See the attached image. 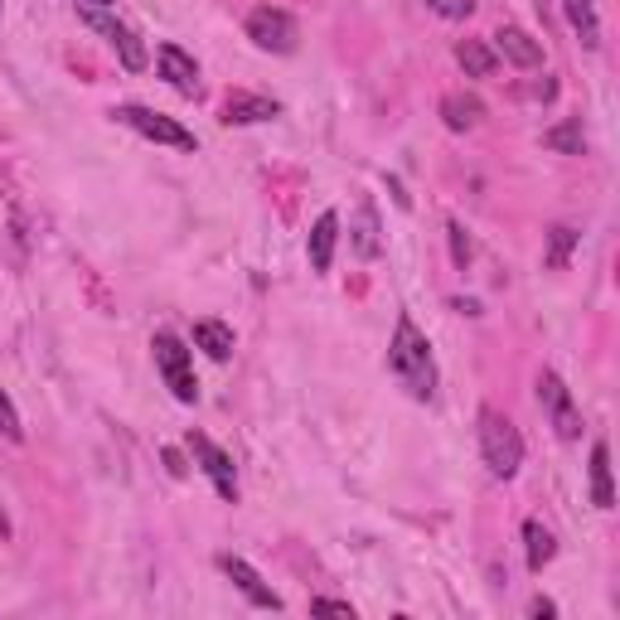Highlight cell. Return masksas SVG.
<instances>
[{
	"mask_svg": "<svg viewBox=\"0 0 620 620\" xmlns=\"http://www.w3.org/2000/svg\"><path fill=\"white\" fill-rule=\"evenodd\" d=\"M388 374L398 378L417 402H432V393H436L432 344H426V335L412 325V315H398V330H393V344H388Z\"/></svg>",
	"mask_w": 620,
	"mask_h": 620,
	"instance_id": "1",
	"label": "cell"
},
{
	"mask_svg": "<svg viewBox=\"0 0 620 620\" xmlns=\"http://www.w3.org/2000/svg\"><path fill=\"white\" fill-rule=\"evenodd\" d=\"M480 451L490 476L500 480H514L518 466H524V436H518V426L500 408H480Z\"/></svg>",
	"mask_w": 620,
	"mask_h": 620,
	"instance_id": "2",
	"label": "cell"
},
{
	"mask_svg": "<svg viewBox=\"0 0 620 620\" xmlns=\"http://www.w3.org/2000/svg\"><path fill=\"white\" fill-rule=\"evenodd\" d=\"M247 39H253L257 49H267V54H296L301 25L286 15V10H277V5H257L253 15H247Z\"/></svg>",
	"mask_w": 620,
	"mask_h": 620,
	"instance_id": "3",
	"label": "cell"
},
{
	"mask_svg": "<svg viewBox=\"0 0 620 620\" xmlns=\"http://www.w3.org/2000/svg\"><path fill=\"white\" fill-rule=\"evenodd\" d=\"M78 20H83L87 30H97V35H107V44L117 49V59H121V69L127 73H141L145 63H151V54H145V44L137 39V30L121 25L117 15H107V10H83Z\"/></svg>",
	"mask_w": 620,
	"mask_h": 620,
	"instance_id": "4",
	"label": "cell"
},
{
	"mask_svg": "<svg viewBox=\"0 0 620 620\" xmlns=\"http://www.w3.org/2000/svg\"><path fill=\"white\" fill-rule=\"evenodd\" d=\"M151 349H155V369L165 374V388H171L179 402H195L199 383H195V369H189V349L179 344L175 335H155Z\"/></svg>",
	"mask_w": 620,
	"mask_h": 620,
	"instance_id": "5",
	"label": "cell"
},
{
	"mask_svg": "<svg viewBox=\"0 0 620 620\" xmlns=\"http://www.w3.org/2000/svg\"><path fill=\"white\" fill-rule=\"evenodd\" d=\"M112 117L121 121V127H131V131H141L145 141H155V145H175V151H195V131H185L179 121L171 117H161V112H151V107H117Z\"/></svg>",
	"mask_w": 620,
	"mask_h": 620,
	"instance_id": "6",
	"label": "cell"
},
{
	"mask_svg": "<svg viewBox=\"0 0 620 620\" xmlns=\"http://www.w3.org/2000/svg\"><path fill=\"white\" fill-rule=\"evenodd\" d=\"M538 402H543L548 417H552V432H558L562 442H577L582 436V412H577V402H572L568 383H562L558 374H543L538 378Z\"/></svg>",
	"mask_w": 620,
	"mask_h": 620,
	"instance_id": "7",
	"label": "cell"
},
{
	"mask_svg": "<svg viewBox=\"0 0 620 620\" xmlns=\"http://www.w3.org/2000/svg\"><path fill=\"white\" fill-rule=\"evenodd\" d=\"M189 451H195V460H199V466H204V476L213 480V490H219V500L238 504V476H233V460L223 456V451L213 446L204 432H189Z\"/></svg>",
	"mask_w": 620,
	"mask_h": 620,
	"instance_id": "8",
	"label": "cell"
},
{
	"mask_svg": "<svg viewBox=\"0 0 620 620\" xmlns=\"http://www.w3.org/2000/svg\"><path fill=\"white\" fill-rule=\"evenodd\" d=\"M219 568H223V577H229L233 586H238V592H243L253 606H262V611H281V596H277V592H272V586H267L262 577H257V568H247L243 558H233V552H223V558H219Z\"/></svg>",
	"mask_w": 620,
	"mask_h": 620,
	"instance_id": "9",
	"label": "cell"
},
{
	"mask_svg": "<svg viewBox=\"0 0 620 620\" xmlns=\"http://www.w3.org/2000/svg\"><path fill=\"white\" fill-rule=\"evenodd\" d=\"M272 117H281V103H277V97L243 93V87L223 97V121H229V127H253V121H272Z\"/></svg>",
	"mask_w": 620,
	"mask_h": 620,
	"instance_id": "10",
	"label": "cell"
},
{
	"mask_svg": "<svg viewBox=\"0 0 620 620\" xmlns=\"http://www.w3.org/2000/svg\"><path fill=\"white\" fill-rule=\"evenodd\" d=\"M155 59H161V78L175 87V93L199 97V63L189 59L179 44H161V54H155Z\"/></svg>",
	"mask_w": 620,
	"mask_h": 620,
	"instance_id": "11",
	"label": "cell"
},
{
	"mask_svg": "<svg viewBox=\"0 0 620 620\" xmlns=\"http://www.w3.org/2000/svg\"><path fill=\"white\" fill-rule=\"evenodd\" d=\"M494 44H500V54L510 63H518V69H538V63H543V44L518 25H504L500 35H494Z\"/></svg>",
	"mask_w": 620,
	"mask_h": 620,
	"instance_id": "12",
	"label": "cell"
},
{
	"mask_svg": "<svg viewBox=\"0 0 620 620\" xmlns=\"http://www.w3.org/2000/svg\"><path fill=\"white\" fill-rule=\"evenodd\" d=\"M335 243H340V213H320L315 229H311V267L315 272H330Z\"/></svg>",
	"mask_w": 620,
	"mask_h": 620,
	"instance_id": "13",
	"label": "cell"
},
{
	"mask_svg": "<svg viewBox=\"0 0 620 620\" xmlns=\"http://www.w3.org/2000/svg\"><path fill=\"white\" fill-rule=\"evenodd\" d=\"M480 117H484V103H480V97H470V93H446V97H442V121H446L451 131L480 127Z\"/></svg>",
	"mask_w": 620,
	"mask_h": 620,
	"instance_id": "14",
	"label": "cell"
},
{
	"mask_svg": "<svg viewBox=\"0 0 620 620\" xmlns=\"http://www.w3.org/2000/svg\"><path fill=\"white\" fill-rule=\"evenodd\" d=\"M592 500L596 510H616V490H611V446L596 442L592 446Z\"/></svg>",
	"mask_w": 620,
	"mask_h": 620,
	"instance_id": "15",
	"label": "cell"
},
{
	"mask_svg": "<svg viewBox=\"0 0 620 620\" xmlns=\"http://www.w3.org/2000/svg\"><path fill=\"white\" fill-rule=\"evenodd\" d=\"M562 10H568V25L577 30L582 49H601V20H596L592 0H562Z\"/></svg>",
	"mask_w": 620,
	"mask_h": 620,
	"instance_id": "16",
	"label": "cell"
},
{
	"mask_svg": "<svg viewBox=\"0 0 620 620\" xmlns=\"http://www.w3.org/2000/svg\"><path fill=\"white\" fill-rule=\"evenodd\" d=\"M543 145H548V151H558V155H582L586 151L582 117H568V121H558V127H548L543 131Z\"/></svg>",
	"mask_w": 620,
	"mask_h": 620,
	"instance_id": "17",
	"label": "cell"
},
{
	"mask_svg": "<svg viewBox=\"0 0 620 620\" xmlns=\"http://www.w3.org/2000/svg\"><path fill=\"white\" fill-rule=\"evenodd\" d=\"M195 344L204 349L209 359H219V364H223V359L233 354V330H229V325H219V320H199L195 325Z\"/></svg>",
	"mask_w": 620,
	"mask_h": 620,
	"instance_id": "18",
	"label": "cell"
},
{
	"mask_svg": "<svg viewBox=\"0 0 620 620\" xmlns=\"http://www.w3.org/2000/svg\"><path fill=\"white\" fill-rule=\"evenodd\" d=\"M524 543H528V568H534V572H543L548 562H552V552H558L552 534L538 524V518H528V524H524Z\"/></svg>",
	"mask_w": 620,
	"mask_h": 620,
	"instance_id": "19",
	"label": "cell"
},
{
	"mask_svg": "<svg viewBox=\"0 0 620 620\" xmlns=\"http://www.w3.org/2000/svg\"><path fill=\"white\" fill-rule=\"evenodd\" d=\"M456 63H460V69H466L470 78H490V73H494V54L484 49L480 39H460V44H456Z\"/></svg>",
	"mask_w": 620,
	"mask_h": 620,
	"instance_id": "20",
	"label": "cell"
},
{
	"mask_svg": "<svg viewBox=\"0 0 620 620\" xmlns=\"http://www.w3.org/2000/svg\"><path fill=\"white\" fill-rule=\"evenodd\" d=\"M354 247H359V257H378V219H374V204H364V209H359Z\"/></svg>",
	"mask_w": 620,
	"mask_h": 620,
	"instance_id": "21",
	"label": "cell"
},
{
	"mask_svg": "<svg viewBox=\"0 0 620 620\" xmlns=\"http://www.w3.org/2000/svg\"><path fill=\"white\" fill-rule=\"evenodd\" d=\"M572 243H577V233H572L568 223H558V229L548 233V257H543V262L552 267V272H562V267H568V253H572Z\"/></svg>",
	"mask_w": 620,
	"mask_h": 620,
	"instance_id": "22",
	"label": "cell"
},
{
	"mask_svg": "<svg viewBox=\"0 0 620 620\" xmlns=\"http://www.w3.org/2000/svg\"><path fill=\"white\" fill-rule=\"evenodd\" d=\"M0 436L5 442H25V426H20V412H15V402L0 393Z\"/></svg>",
	"mask_w": 620,
	"mask_h": 620,
	"instance_id": "23",
	"label": "cell"
},
{
	"mask_svg": "<svg viewBox=\"0 0 620 620\" xmlns=\"http://www.w3.org/2000/svg\"><path fill=\"white\" fill-rule=\"evenodd\" d=\"M446 233H451V257H456V267H466V262H470V238H466V229L451 219Z\"/></svg>",
	"mask_w": 620,
	"mask_h": 620,
	"instance_id": "24",
	"label": "cell"
},
{
	"mask_svg": "<svg viewBox=\"0 0 620 620\" xmlns=\"http://www.w3.org/2000/svg\"><path fill=\"white\" fill-rule=\"evenodd\" d=\"M426 5H432L442 20H466L470 10H476V0H426Z\"/></svg>",
	"mask_w": 620,
	"mask_h": 620,
	"instance_id": "25",
	"label": "cell"
},
{
	"mask_svg": "<svg viewBox=\"0 0 620 620\" xmlns=\"http://www.w3.org/2000/svg\"><path fill=\"white\" fill-rule=\"evenodd\" d=\"M311 611H320V616H354V606H349V601H330V596H320V601H311Z\"/></svg>",
	"mask_w": 620,
	"mask_h": 620,
	"instance_id": "26",
	"label": "cell"
},
{
	"mask_svg": "<svg viewBox=\"0 0 620 620\" xmlns=\"http://www.w3.org/2000/svg\"><path fill=\"white\" fill-rule=\"evenodd\" d=\"M528 611H534V616H558V606H552L548 596H534V606H528Z\"/></svg>",
	"mask_w": 620,
	"mask_h": 620,
	"instance_id": "27",
	"label": "cell"
},
{
	"mask_svg": "<svg viewBox=\"0 0 620 620\" xmlns=\"http://www.w3.org/2000/svg\"><path fill=\"white\" fill-rule=\"evenodd\" d=\"M165 466H171V476H185V460H179V451H165Z\"/></svg>",
	"mask_w": 620,
	"mask_h": 620,
	"instance_id": "28",
	"label": "cell"
},
{
	"mask_svg": "<svg viewBox=\"0 0 620 620\" xmlns=\"http://www.w3.org/2000/svg\"><path fill=\"white\" fill-rule=\"evenodd\" d=\"M10 538V518H5V510H0V543Z\"/></svg>",
	"mask_w": 620,
	"mask_h": 620,
	"instance_id": "29",
	"label": "cell"
},
{
	"mask_svg": "<svg viewBox=\"0 0 620 620\" xmlns=\"http://www.w3.org/2000/svg\"><path fill=\"white\" fill-rule=\"evenodd\" d=\"M93 5H117V0H93Z\"/></svg>",
	"mask_w": 620,
	"mask_h": 620,
	"instance_id": "30",
	"label": "cell"
}]
</instances>
